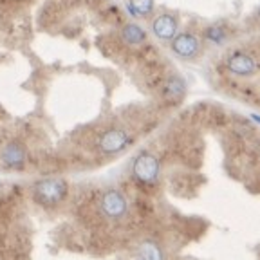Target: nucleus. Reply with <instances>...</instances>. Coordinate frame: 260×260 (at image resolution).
Listing matches in <instances>:
<instances>
[{
  "instance_id": "16",
  "label": "nucleus",
  "mask_w": 260,
  "mask_h": 260,
  "mask_svg": "<svg viewBox=\"0 0 260 260\" xmlns=\"http://www.w3.org/2000/svg\"><path fill=\"white\" fill-rule=\"evenodd\" d=\"M256 154H258V155H260V141H258V143H256Z\"/></svg>"
},
{
  "instance_id": "6",
  "label": "nucleus",
  "mask_w": 260,
  "mask_h": 260,
  "mask_svg": "<svg viewBox=\"0 0 260 260\" xmlns=\"http://www.w3.org/2000/svg\"><path fill=\"white\" fill-rule=\"evenodd\" d=\"M258 61L246 53H233L232 56L226 60V69L235 76H253L258 73Z\"/></svg>"
},
{
  "instance_id": "14",
  "label": "nucleus",
  "mask_w": 260,
  "mask_h": 260,
  "mask_svg": "<svg viewBox=\"0 0 260 260\" xmlns=\"http://www.w3.org/2000/svg\"><path fill=\"white\" fill-rule=\"evenodd\" d=\"M255 15H256V18H258V20H260V6L255 9Z\"/></svg>"
},
{
  "instance_id": "15",
  "label": "nucleus",
  "mask_w": 260,
  "mask_h": 260,
  "mask_svg": "<svg viewBox=\"0 0 260 260\" xmlns=\"http://www.w3.org/2000/svg\"><path fill=\"white\" fill-rule=\"evenodd\" d=\"M251 118H253V119H255V121H256V123H260V116H255V114H253Z\"/></svg>"
},
{
  "instance_id": "4",
  "label": "nucleus",
  "mask_w": 260,
  "mask_h": 260,
  "mask_svg": "<svg viewBox=\"0 0 260 260\" xmlns=\"http://www.w3.org/2000/svg\"><path fill=\"white\" fill-rule=\"evenodd\" d=\"M100 208H102V213L105 217L112 220L123 219L128 211V203H126L125 195L118 190H107L102 195V201H100Z\"/></svg>"
},
{
  "instance_id": "7",
  "label": "nucleus",
  "mask_w": 260,
  "mask_h": 260,
  "mask_svg": "<svg viewBox=\"0 0 260 260\" xmlns=\"http://www.w3.org/2000/svg\"><path fill=\"white\" fill-rule=\"evenodd\" d=\"M152 32L162 42H172L179 35V22L170 13H161L152 20Z\"/></svg>"
},
{
  "instance_id": "9",
  "label": "nucleus",
  "mask_w": 260,
  "mask_h": 260,
  "mask_svg": "<svg viewBox=\"0 0 260 260\" xmlns=\"http://www.w3.org/2000/svg\"><path fill=\"white\" fill-rule=\"evenodd\" d=\"M121 38L128 45H141L146 42V31L141 25L130 22V24H125L121 27Z\"/></svg>"
},
{
  "instance_id": "12",
  "label": "nucleus",
  "mask_w": 260,
  "mask_h": 260,
  "mask_svg": "<svg viewBox=\"0 0 260 260\" xmlns=\"http://www.w3.org/2000/svg\"><path fill=\"white\" fill-rule=\"evenodd\" d=\"M128 9L136 16H148L154 13V0H128Z\"/></svg>"
},
{
  "instance_id": "13",
  "label": "nucleus",
  "mask_w": 260,
  "mask_h": 260,
  "mask_svg": "<svg viewBox=\"0 0 260 260\" xmlns=\"http://www.w3.org/2000/svg\"><path fill=\"white\" fill-rule=\"evenodd\" d=\"M139 260H162V253L157 244L145 242L139 249Z\"/></svg>"
},
{
  "instance_id": "5",
  "label": "nucleus",
  "mask_w": 260,
  "mask_h": 260,
  "mask_svg": "<svg viewBox=\"0 0 260 260\" xmlns=\"http://www.w3.org/2000/svg\"><path fill=\"white\" fill-rule=\"evenodd\" d=\"M170 47L179 58L193 60L201 53V40L195 37L193 32H179L177 37L172 40Z\"/></svg>"
},
{
  "instance_id": "1",
  "label": "nucleus",
  "mask_w": 260,
  "mask_h": 260,
  "mask_svg": "<svg viewBox=\"0 0 260 260\" xmlns=\"http://www.w3.org/2000/svg\"><path fill=\"white\" fill-rule=\"evenodd\" d=\"M67 191H69V184L65 183L63 179L56 177L40 179L32 186L35 199L40 204H45V206H53V204L61 203L65 199V195H67Z\"/></svg>"
},
{
  "instance_id": "2",
  "label": "nucleus",
  "mask_w": 260,
  "mask_h": 260,
  "mask_svg": "<svg viewBox=\"0 0 260 260\" xmlns=\"http://www.w3.org/2000/svg\"><path fill=\"white\" fill-rule=\"evenodd\" d=\"M132 174L139 183L146 184V186H154L157 184L159 174H161L159 159L148 152H141L132 162Z\"/></svg>"
},
{
  "instance_id": "8",
  "label": "nucleus",
  "mask_w": 260,
  "mask_h": 260,
  "mask_svg": "<svg viewBox=\"0 0 260 260\" xmlns=\"http://www.w3.org/2000/svg\"><path fill=\"white\" fill-rule=\"evenodd\" d=\"M2 162L8 168H22L25 162V150L20 143H8L2 150Z\"/></svg>"
},
{
  "instance_id": "10",
  "label": "nucleus",
  "mask_w": 260,
  "mask_h": 260,
  "mask_svg": "<svg viewBox=\"0 0 260 260\" xmlns=\"http://www.w3.org/2000/svg\"><path fill=\"white\" fill-rule=\"evenodd\" d=\"M204 38H206L210 44L222 47L228 42V31H226V27H222V25H219V24L208 25V27L204 29Z\"/></svg>"
},
{
  "instance_id": "3",
  "label": "nucleus",
  "mask_w": 260,
  "mask_h": 260,
  "mask_svg": "<svg viewBox=\"0 0 260 260\" xmlns=\"http://www.w3.org/2000/svg\"><path fill=\"white\" fill-rule=\"evenodd\" d=\"M132 143V138L123 128H110L103 132V136L98 139V148L107 155L119 154Z\"/></svg>"
},
{
  "instance_id": "11",
  "label": "nucleus",
  "mask_w": 260,
  "mask_h": 260,
  "mask_svg": "<svg viewBox=\"0 0 260 260\" xmlns=\"http://www.w3.org/2000/svg\"><path fill=\"white\" fill-rule=\"evenodd\" d=\"M167 96L172 98V100H181L184 96V90H186V85L181 76H170V80L167 81Z\"/></svg>"
}]
</instances>
